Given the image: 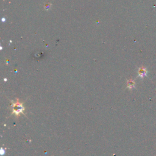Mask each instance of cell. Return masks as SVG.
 <instances>
[{
    "label": "cell",
    "mask_w": 156,
    "mask_h": 156,
    "mask_svg": "<svg viewBox=\"0 0 156 156\" xmlns=\"http://www.w3.org/2000/svg\"><path fill=\"white\" fill-rule=\"evenodd\" d=\"M12 114H15V115L18 116L20 114H24L23 111L25 110V108L23 107V103L20 102L18 99H17V102L12 101Z\"/></svg>",
    "instance_id": "6da1fadb"
},
{
    "label": "cell",
    "mask_w": 156,
    "mask_h": 156,
    "mask_svg": "<svg viewBox=\"0 0 156 156\" xmlns=\"http://www.w3.org/2000/svg\"><path fill=\"white\" fill-rule=\"evenodd\" d=\"M138 76H139V77H140L141 78H143V77H145V76L147 75V70L144 67L140 68L139 70H138Z\"/></svg>",
    "instance_id": "7a4b0ae2"
},
{
    "label": "cell",
    "mask_w": 156,
    "mask_h": 156,
    "mask_svg": "<svg viewBox=\"0 0 156 156\" xmlns=\"http://www.w3.org/2000/svg\"><path fill=\"white\" fill-rule=\"evenodd\" d=\"M127 86L129 88H133L135 87V82L133 80H128L127 82Z\"/></svg>",
    "instance_id": "3957f363"
}]
</instances>
